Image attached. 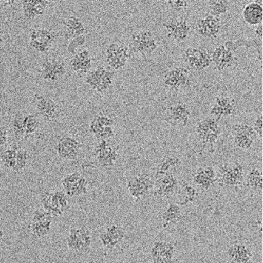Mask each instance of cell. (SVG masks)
<instances>
[{
	"mask_svg": "<svg viewBox=\"0 0 263 263\" xmlns=\"http://www.w3.org/2000/svg\"><path fill=\"white\" fill-rule=\"evenodd\" d=\"M130 48L121 43H109L105 49V63L109 69L120 70L127 64L131 58Z\"/></svg>",
	"mask_w": 263,
	"mask_h": 263,
	"instance_id": "6da1fadb",
	"label": "cell"
},
{
	"mask_svg": "<svg viewBox=\"0 0 263 263\" xmlns=\"http://www.w3.org/2000/svg\"><path fill=\"white\" fill-rule=\"evenodd\" d=\"M114 72L106 69L105 66H100L86 74L85 83L96 92L105 93L114 86Z\"/></svg>",
	"mask_w": 263,
	"mask_h": 263,
	"instance_id": "7a4b0ae2",
	"label": "cell"
},
{
	"mask_svg": "<svg viewBox=\"0 0 263 263\" xmlns=\"http://www.w3.org/2000/svg\"><path fill=\"white\" fill-rule=\"evenodd\" d=\"M196 137L205 147H213L222 133L219 121L213 117H205L195 126Z\"/></svg>",
	"mask_w": 263,
	"mask_h": 263,
	"instance_id": "3957f363",
	"label": "cell"
},
{
	"mask_svg": "<svg viewBox=\"0 0 263 263\" xmlns=\"http://www.w3.org/2000/svg\"><path fill=\"white\" fill-rule=\"evenodd\" d=\"M154 177L146 172L138 173L127 181V190L131 197L136 201L142 200L154 188Z\"/></svg>",
	"mask_w": 263,
	"mask_h": 263,
	"instance_id": "277c9868",
	"label": "cell"
},
{
	"mask_svg": "<svg viewBox=\"0 0 263 263\" xmlns=\"http://www.w3.org/2000/svg\"><path fill=\"white\" fill-rule=\"evenodd\" d=\"M245 168L239 162L222 164L219 167L217 180L228 187H237L245 180Z\"/></svg>",
	"mask_w": 263,
	"mask_h": 263,
	"instance_id": "5b68a950",
	"label": "cell"
},
{
	"mask_svg": "<svg viewBox=\"0 0 263 263\" xmlns=\"http://www.w3.org/2000/svg\"><path fill=\"white\" fill-rule=\"evenodd\" d=\"M60 32L45 28L32 29L29 34V46L40 53H46L50 50Z\"/></svg>",
	"mask_w": 263,
	"mask_h": 263,
	"instance_id": "8992f818",
	"label": "cell"
},
{
	"mask_svg": "<svg viewBox=\"0 0 263 263\" xmlns=\"http://www.w3.org/2000/svg\"><path fill=\"white\" fill-rule=\"evenodd\" d=\"M132 53L142 55H151L157 49L158 43L153 32L148 30L138 31L131 35L129 46Z\"/></svg>",
	"mask_w": 263,
	"mask_h": 263,
	"instance_id": "52a82bcc",
	"label": "cell"
},
{
	"mask_svg": "<svg viewBox=\"0 0 263 263\" xmlns=\"http://www.w3.org/2000/svg\"><path fill=\"white\" fill-rule=\"evenodd\" d=\"M184 63L194 71L201 72L210 67L212 64L211 53L203 48H187L182 54Z\"/></svg>",
	"mask_w": 263,
	"mask_h": 263,
	"instance_id": "ba28073f",
	"label": "cell"
},
{
	"mask_svg": "<svg viewBox=\"0 0 263 263\" xmlns=\"http://www.w3.org/2000/svg\"><path fill=\"white\" fill-rule=\"evenodd\" d=\"M162 81L165 87L174 91L186 89L191 84L188 69L182 66L173 68L165 72Z\"/></svg>",
	"mask_w": 263,
	"mask_h": 263,
	"instance_id": "9c48e42d",
	"label": "cell"
},
{
	"mask_svg": "<svg viewBox=\"0 0 263 263\" xmlns=\"http://www.w3.org/2000/svg\"><path fill=\"white\" fill-rule=\"evenodd\" d=\"M167 37L173 41L182 43L185 41L191 32L189 22L182 16L170 18L162 23Z\"/></svg>",
	"mask_w": 263,
	"mask_h": 263,
	"instance_id": "30bf717a",
	"label": "cell"
},
{
	"mask_svg": "<svg viewBox=\"0 0 263 263\" xmlns=\"http://www.w3.org/2000/svg\"><path fill=\"white\" fill-rule=\"evenodd\" d=\"M61 185L64 189V193L69 197L83 196L88 193L87 179L77 172L65 176L61 179Z\"/></svg>",
	"mask_w": 263,
	"mask_h": 263,
	"instance_id": "8fae6325",
	"label": "cell"
},
{
	"mask_svg": "<svg viewBox=\"0 0 263 263\" xmlns=\"http://www.w3.org/2000/svg\"><path fill=\"white\" fill-rule=\"evenodd\" d=\"M192 112L190 106L185 103H177L167 109L165 120L173 127H186L191 120Z\"/></svg>",
	"mask_w": 263,
	"mask_h": 263,
	"instance_id": "7c38bea8",
	"label": "cell"
},
{
	"mask_svg": "<svg viewBox=\"0 0 263 263\" xmlns=\"http://www.w3.org/2000/svg\"><path fill=\"white\" fill-rule=\"evenodd\" d=\"M154 179L153 195L156 198L170 197L179 189V180L173 172L165 173L159 177L154 178Z\"/></svg>",
	"mask_w": 263,
	"mask_h": 263,
	"instance_id": "4fadbf2b",
	"label": "cell"
},
{
	"mask_svg": "<svg viewBox=\"0 0 263 263\" xmlns=\"http://www.w3.org/2000/svg\"><path fill=\"white\" fill-rule=\"evenodd\" d=\"M222 29L221 17L209 15L199 18L196 23V31L198 35L210 40H215L219 36Z\"/></svg>",
	"mask_w": 263,
	"mask_h": 263,
	"instance_id": "5bb4252c",
	"label": "cell"
},
{
	"mask_svg": "<svg viewBox=\"0 0 263 263\" xmlns=\"http://www.w3.org/2000/svg\"><path fill=\"white\" fill-rule=\"evenodd\" d=\"M176 253L174 244L165 240L155 241L150 249L153 263H172Z\"/></svg>",
	"mask_w": 263,
	"mask_h": 263,
	"instance_id": "9a60e30c",
	"label": "cell"
},
{
	"mask_svg": "<svg viewBox=\"0 0 263 263\" xmlns=\"http://www.w3.org/2000/svg\"><path fill=\"white\" fill-rule=\"evenodd\" d=\"M94 153L99 165L103 168L114 166L119 157L117 148L108 140H100L94 148Z\"/></svg>",
	"mask_w": 263,
	"mask_h": 263,
	"instance_id": "2e32d148",
	"label": "cell"
},
{
	"mask_svg": "<svg viewBox=\"0 0 263 263\" xmlns=\"http://www.w3.org/2000/svg\"><path fill=\"white\" fill-rule=\"evenodd\" d=\"M67 69L64 62L57 59H49L41 65V77L45 81L53 83L61 80L66 75Z\"/></svg>",
	"mask_w": 263,
	"mask_h": 263,
	"instance_id": "e0dca14e",
	"label": "cell"
},
{
	"mask_svg": "<svg viewBox=\"0 0 263 263\" xmlns=\"http://www.w3.org/2000/svg\"><path fill=\"white\" fill-rule=\"evenodd\" d=\"M81 143L74 137L63 136L59 139L55 146L59 157L65 160H75L78 157Z\"/></svg>",
	"mask_w": 263,
	"mask_h": 263,
	"instance_id": "ac0fdd59",
	"label": "cell"
},
{
	"mask_svg": "<svg viewBox=\"0 0 263 263\" xmlns=\"http://www.w3.org/2000/svg\"><path fill=\"white\" fill-rule=\"evenodd\" d=\"M235 112V100L225 93L219 94L215 97L214 103L210 109V115L217 120L230 117Z\"/></svg>",
	"mask_w": 263,
	"mask_h": 263,
	"instance_id": "d6986e66",
	"label": "cell"
},
{
	"mask_svg": "<svg viewBox=\"0 0 263 263\" xmlns=\"http://www.w3.org/2000/svg\"><path fill=\"white\" fill-rule=\"evenodd\" d=\"M212 55V63L214 64L216 70L222 72L237 64V58L232 51L229 50L224 45L216 47Z\"/></svg>",
	"mask_w": 263,
	"mask_h": 263,
	"instance_id": "ffe728a7",
	"label": "cell"
},
{
	"mask_svg": "<svg viewBox=\"0 0 263 263\" xmlns=\"http://www.w3.org/2000/svg\"><path fill=\"white\" fill-rule=\"evenodd\" d=\"M126 237V231L118 225H110L106 227L99 236L100 242L104 248L114 249L123 242Z\"/></svg>",
	"mask_w": 263,
	"mask_h": 263,
	"instance_id": "44dd1931",
	"label": "cell"
},
{
	"mask_svg": "<svg viewBox=\"0 0 263 263\" xmlns=\"http://www.w3.org/2000/svg\"><path fill=\"white\" fill-rule=\"evenodd\" d=\"M35 106L43 120L50 122L58 117L60 112L59 105L50 97L35 94Z\"/></svg>",
	"mask_w": 263,
	"mask_h": 263,
	"instance_id": "7402d4cb",
	"label": "cell"
},
{
	"mask_svg": "<svg viewBox=\"0 0 263 263\" xmlns=\"http://www.w3.org/2000/svg\"><path fill=\"white\" fill-rule=\"evenodd\" d=\"M217 181V173L211 165L199 167L193 176V182L198 188L209 190L214 186Z\"/></svg>",
	"mask_w": 263,
	"mask_h": 263,
	"instance_id": "603a6c76",
	"label": "cell"
},
{
	"mask_svg": "<svg viewBox=\"0 0 263 263\" xmlns=\"http://www.w3.org/2000/svg\"><path fill=\"white\" fill-rule=\"evenodd\" d=\"M50 2L47 0H24L21 2L23 16L27 20H35L44 15Z\"/></svg>",
	"mask_w": 263,
	"mask_h": 263,
	"instance_id": "cb8c5ba5",
	"label": "cell"
},
{
	"mask_svg": "<svg viewBox=\"0 0 263 263\" xmlns=\"http://www.w3.org/2000/svg\"><path fill=\"white\" fill-rule=\"evenodd\" d=\"M92 58L88 49L77 52L69 61V66L78 74H87L92 69Z\"/></svg>",
	"mask_w": 263,
	"mask_h": 263,
	"instance_id": "d4e9b609",
	"label": "cell"
},
{
	"mask_svg": "<svg viewBox=\"0 0 263 263\" xmlns=\"http://www.w3.org/2000/svg\"><path fill=\"white\" fill-rule=\"evenodd\" d=\"M227 254L231 263H249L253 257L251 249L245 244L239 242L230 246Z\"/></svg>",
	"mask_w": 263,
	"mask_h": 263,
	"instance_id": "484cf974",
	"label": "cell"
},
{
	"mask_svg": "<svg viewBox=\"0 0 263 263\" xmlns=\"http://www.w3.org/2000/svg\"><path fill=\"white\" fill-rule=\"evenodd\" d=\"M244 21L251 26L262 25L263 20L262 5L257 1L248 3L242 11Z\"/></svg>",
	"mask_w": 263,
	"mask_h": 263,
	"instance_id": "4316f807",
	"label": "cell"
},
{
	"mask_svg": "<svg viewBox=\"0 0 263 263\" xmlns=\"http://www.w3.org/2000/svg\"><path fill=\"white\" fill-rule=\"evenodd\" d=\"M182 219V208L179 204L174 202L168 204L161 214V222L164 229L170 228L176 225Z\"/></svg>",
	"mask_w": 263,
	"mask_h": 263,
	"instance_id": "83f0119b",
	"label": "cell"
},
{
	"mask_svg": "<svg viewBox=\"0 0 263 263\" xmlns=\"http://www.w3.org/2000/svg\"><path fill=\"white\" fill-rule=\"evenodd\" d=\"M63 24L66 26L64 37L66 40H71L81 35H86V29L81 18L77 16H69L63 20Z\"/></svg>",
	"mask_w": 263,
	"mask_h": 263,
	"instance_id": "f1b7e54d",
	"label": "cell"
},
{
	"mask_svg": "<svg viewBox=\"0 0 263 263\" xmlns=\"http://www.w3.org/2000/svg\"><path fill=\"white\" fill-rule=\"evenodd\" d=\"M246 186L252 191H262L263 187L262 171L259 167L254 166L245 176Z\"/></svg>",
	"mask_w": 263,
	"mask_h": 263,
	"instance_id": "f546056e",
	"label": "cell"
},
{
	"mask_svg": "<svg viewBox=\"0 0 263 263\" xmlns=\"http://www.w3.org/2000/svg\"><path fill=\"white\" fill-rule=\"evenodd\" d=\"M180 163V159L174 155H167L159 162L156 168L154 178L159 177L162 175L173 172L175 168Z\"/></svg>",
	"mask_w": 263,
	"mask_h": 263,
	"instance_id": "4dcf8cb0",
	"label": "cell"
},
{
	"mask_svg": "<svg viewBox=\"0 0 263 263\" xmlns=\"http://www.w3.org/2000/svg\"><path fill=\"white\" fill-rule=\"evenodd\" d=\"M66 243H67L68 248L77 254L82 255L88 253L80 241L77 228H72L69 230V234L66 237Z\"/></svg>",
	"mask_w": 263,
	"mask_h": 263,
	"instance_id": "1f68e13d",
	"label": "cell"
},
{
	"mask_svg": "<svg viewBox=\"0 0 263 263\" xmlns=\"http://www.w3.org/2000/svg\"><path fill=\"white\" fill-rule=\"evenodd\" d=\"M18 145H13L2 152L0 154V160L2 163L8 170H13L16 163L17 151Z\"/></svg>",
	"mask_w": 263,
	"mask_h": 263,
	"instance_id": "d6a6232c",
	"label": "cell"
},
{
	"mask_svg": "<svg viewBox=\"0 0 263 263\" xmlns=\"http://www.w3.org/2000/svg\"><path fill=\"white\" fill-rule=\"evenodd\" d=\"M230 2L226 0H211L208 2V14L221 17L228 12Z\"/></svg>",
	"mask_w": 263,
	"mask_h": 263,
	"instance_id": "836d02e7",
	"label": "cell"
},
{
	"mask_svg": "<svg viewBox=\"0 0 263 263\" xmlns=\"http://www.w3.org/2000/svg\"><path fill=\"white\" fill-rule=\"evenodd\" d=\"M51 201L55 208L59 209L63 213H66L70 208L69 201L66 193L63 191L52 192L50 193Z\"/></svg>",
	"mask_w": 263,
	"mask_h": 263,
	"instance_id": "e575fe53",
	"label": "cell"
},
{
	"mask_svg": "<svg viewBox=\"0 0 263 263\" xmlns=\"http://www.w3.org/2000/svg\"><path fill=\"white\" fill-rule=\"evenodd\" d=\"M52 221H46L42 222H30L29 230L31 233L38 239L45 237L50 233Z\"/></svg>",
	"mask_w": 263,
	"mask_h": 263,
	"instance_id": "d590c367",
	"label": "cell"
},
{
	"mask_svg": "<svg viewBox=\"0 0 263 263\" xmlns=\"http://www.w3.org/2000/svg\"><path fill=\"white\" fill-rule=\"evenodd\" d=\"M30 153L26 148L18 147L17 151L16 163L12 171L15 173H20L24 171L30 160Z\"/></svg>",
	"mask_w": 263,
	"mask_h": 263,
	"instance_id": "8d00e7d4",
	"label": "cell"
},
{
	"mask_svg": "<svg viewBox=\"0 0 263 263\" xmlns=\"http://www.w3.org/2000/svg\"><path fill=\"white\" fill-rule=\"evenodd\" d=\"M181 188H182V192L183 193V199L181 202L177 203L180 206L192 203L197 199V190L195 187L192 186L188 182H182V183L181 184Z\"/></svg>",
	"mask_w": 263,
	"mask_h": 263,
	"instance_id": "74e56055",
	"label": "cell"
},
{
	"mask_svg": "<svg viewBox=\"0 0 263 263\" xmlns=\"http://www.w3.org/2000/svg\"><path fill=\"white\" fill-rule=\"evenodd\" d=\"M24 114L21 112H17L14 115L11 122V127H12V133L15 139H21L22 138L26 136L25 134L24 126H23V120H24Z\"/></svg>",
	"mask_w": 263,
	"mask_h": 263,
	"instance_id": "f35d334b",
	"label": "cell"
},
{
	"mask_svg": "<svg viewBox=\"0 0 263 263\" xmlns=\"http://www.w3.org/2000/svg\"><path fill=\"white\" fill-rule=\"evenodd\" d=\"M23 126H24L25 134L26 136L34 134L40 126V121L36 116L33 114H28L25 115L23 120Z\"/></svg>",
	"mask_w": 263,
	"mask_h": 263,
	"instance_id": "ab89813d",
	"label": "cell"
},
{
	"mask_svg": "<svg viewBox=\"0 0 263 263\" xmlns=\"http://www.w3.org/2000/svg\"><path fill=\"white\" fill-rule=\"evenodd\" d=\"M232 135H245L250 136L253 139H256L258 138L256 132L253 129V126L247 123H236L232 126Z\"/></svg>",
	"mask_w": 263,
	"mask_h": 263,
	"instance_id": "60d3db41",
	"label": "cell"
},
{
	"mask_svg": "<svg viewBox=\"0 0 263 263\" xmlns=\"http://www.w3.org/2000/svg\"><path fill=\"white\" fill-rule=\"evenodd\" d=\"M233 144L235 146L242 150H249L254 145L256 139L245 135H233Z\"/></svg>",
	"mask_w": 263,
	"mask_h": 263,
	"instance_id": "b9f144b4",
	"label": "cell"
},
{
	"mask_svg": "<svg viewBox=\"0 0 263 263\" xmlns=\"http://www.w3.org/2000/svg\"><path fill=\"white\" fill-rule=\"evenodd\" d=\"M77 231H78L80 241L83 243L85 250L87 253H89L90 251L92 242V233H91L90 230L86 227H80L77 228Z\"/></svg>",
	"mask_w": 263,
	"mask_h": 263,
	"instance_id": "7bdbcfd3",
	"label": "cell"
},
{
	"mask_svg": "<svg viewBox=\"0 0 263 263\" xmlns=\"http://www.w3.org/2000/svg\"><path fill=\"white\" fill-rule=\"evenodd\" d=\"M54 218L43 208L37 209L32 213L30 222H42L46 221H52Z\"/></svg>",
	"mask_w": 263,
	"mask_h": 263,
	"instance_id": "ee69618b",
	"label": "cell"
},
{
	"mask_svg": "<svg viewBox=\"0 0 263 263\" xmlns=\"http://www.w3.org/2000/svg\"><path fill=\"white\" fill-rule=\"evenodd\" d=\"M86 42V35L72 39V40H71L70 42H69V45H68V52L72 54V55H75L77 49H78V48L81 47V46H84Z\"/></svg>",
	"mask_w": 263,
	"mask_h": 263,
	"instance_id": "f6af8a7d",
	"label": "cell"
},
{
	"mask_svg": "<svg viewBox=\"0 0 263 263\" xmlns=\"http://www.w3.org/2000/svg\"><path fill=\"white\" fill-rule=\"evenodd\" d=\"M166 3L173 10L176 12L185 10L189 6V2L184 1V0H170Z\"/></svg>",
	"mask_w": 263,
	"mask_h": 263,
	"instance_id": "bcb514c9",
	"label": "cell"
},
{
	"mask_svg": "<svg viewBox=\"0 0 263 263\" xmlns=\"http://www.w3.org/2000/svg\"><path fill=\"white\" fill-rule=\"evenodd\" d=\"M93 119L97 120L103 127L114 126V124H115L114 119L103 114H97V115H96L95 117H93Z\"/></svg>",
	"mask_w": 263,
	"mask_h": 263,
	"instance_id": "7dc6e473",
	"label": "cell"
},
{
	"mask_svg": "<svg viewBox=\"0 0 263 263\" xmlns=\"http://www.w3.org/2000/svg\"><path fill=\"white\" fill-rule=\"evenodd\" d=\"M262 115H259L255 119L254 123H253V128L256 132L258 137L262 139Z\"/></svg>",
	"mask_w": 263,
	"mask_h": 263,
	"instance_id": "c3c4849f",
	"label": "cell"
},
{
	"mask_svg": "<svg viewBox=\"0 0 263 263\" xmlns=\"http://www.w3.org/2000/svg\"><path fill=\"white\" fill-rule=\"evenodd\" d=\"M8 142V130L5 126L0 125V152Z\"/></svg>",
	"mask_w": 263,
	"mask_h": 263,
	"instance_id": "681fc988",
	"label": "cell"
},
{
	"mask_svg": "<svg viewBox=\"0 0 263 263\" xmlns=\"http://www.w3.org/2000/svg\"><path fill=\"white\" fill-rule=\"evenodd\" d=\"M255 34H256V36L259 37V38H262V24L259 25L256 27V29H255Z\"/></svg>",
	"mask_w": 263,
	"mask_h": 263,
	"instance_id": "f907efd6",
	"label": "cell"
},
{
	"mask_svg": "<svg viewBox=\"0 0 263 263\" xmlns=\"http://www.w3.org/2000/svg\"><path fill=\"white\" fill-rule=\"evenodd\" d=\"M3 35H4V30H3V27L0 26V43L3 42Z\"/></svg>",
	"mask_w": 263,
	"mask_h": 263,
	"instance_id": "816d5d0a",
	"label": "cell"
},
{
	"mask_svg": "<svg viewBox=\"0 0 263 263\" xmlns=\"http://www.w3.org/2000/svg\"><path fill=\"white\" fill-rule=\"evenodd\" d=\"M3 238H4V232H3V230L0 228V242L3 240Z\"/></svg>",
	"mask_w": 263,
	"mask_h": 263,
	"instance_id": "f5cc1de1",
	"label": "cell"
},
{
	"mask_svg": "<svg viewBox=\"0 0 263 263\" xmlns=\"http://www.w3.org/2000/svg\"><path fill=\"white\" fill-rule=\"evenodd\" d=\"M1 173H2L1 168H0V176H1Z\"/></svg>",
	"mask_w": 263,
	"mask_h": 263,
	"instance_id": "db71d44e",
	"label": "cell"
}]
</instances>
